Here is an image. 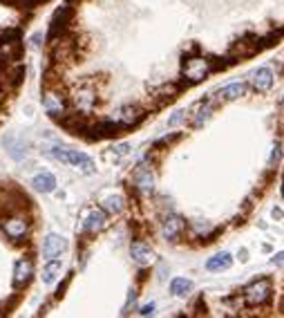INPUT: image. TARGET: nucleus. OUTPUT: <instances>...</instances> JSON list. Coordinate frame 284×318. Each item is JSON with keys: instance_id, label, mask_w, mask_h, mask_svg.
Returning <instances> with one entry per match:
<instances>
[{"instance_id": "17", "label": "nucleus", "mask_w": 284, "mask_h": 318, "mask_svg": "<svg viewBox=\"0 0 284 318\" xmlns=\"http://www.w3.org/2000/svg\"><path fill=\"white\" fill-rule=\"evenodd\" d=\"M195 119H193V126L195 128H199V126H204L208 119L213 117V110H215V103L213 101H199L195 108Z\"/></svg>"}, {"instance_id": "28", "label": "nucleus", "mask_w": 284, "mask_h": 318, "mask_svg": "<svg viewBox=\"0 0 284 318\" xmlns=\"http://www.w3.org/2000/svg\"><path fill=\"white\" fill-rule=\"evenodd\" d=\"M246 255H248V253H246V249H242V251H240V260H242V262H246V260H248Z\"/></svg>"}, {"instance_id": "2", "label": "nucleus", "mask_w": 284, "mask_h": 318, "mask_svg": "<svg viewBox=\"0 0 284 318\" xmlns=\"http://www.w3.org/2000/svg\"><path fill=\"white\" fill-rule=\"evenodd\" d=\"M271 294H273V285L268 278H258V280H253L251 285L244 289V302H246L248 307H262L271 300Z\"/></svg>"}, {"instance_id": "4", "label": "nucleus", "mask_w": 284, "mask_h": 318, "mask_svg": "<svg viewBox=\"0 0 284 318\" xmlns=\"http://www.w3.org/2000/svg\"><path fill=\"white\" fill-rule=\"evenodd\" d=\"M29 218L21 215V213H11L9 218L2 220V233L11 240V242H21L22 238H27L29 233Z\"/></svg>"}, {"instance_id": "19", "label": "nucleus", "mask_w": 284, "mask_h": 318, "mask_svg": "<svg viewBox=\"0 0 284 318\" xmlns=\"http://www.w3.org/2000/svg\"><path fill=\"white\" fill-rule=\"evenodd\" d=\"M32 186L38 193H54L56 191V177L52 173H38L32 180Z\"/></svg>"}, {"instance_id": "21", "label": "nucleus", "mask_w": 284, "mask_h": 318, "mask_svg": "<svg viewBox=\"0 0 284 318\" xmlns=\"http://www.w3.org/2000/svg\"><path fill=\"white\" fill-rule=\"evenodd\" d=\"M103 211L108 213V215H119V213H123V208H126V200H123L121 195H110L103 200Z\"/></svg>"}, {"instance_id": "23", "label": "nucleus", "mask_w": 284, "mask_h": 318, "mask_svg": "<svg viewBox=\"0 0 284 318\" xmlns=\"http://www.w3.org/2000/svg\"><path fill=\"white\" fill-rule=\"evenodd\" d=\"M22 79H25V68H22V65H18V68L11 72V85H14V88H18V85L22 83Z\"/></svg>"}, {"instance_id": "11", "label": "nucleus", "mask_w": 284, "mask_h": 318, "mask_svg": "<svg viewBox=\"0 0 284 318\" xmlns=\"http://www.w3.org/2000/svg\"><path fill=\"white\" fill-rule=\"evenodd\" d=\"M65 251H67V240L58 233H49L47 238H45V242H43V255L47 260L56 258V255L65 253Z\"/></svg>"}, {"instance_id": "1", "label": "nucleus", "mask_w": 284, "mask_h": 318, "mask_svg": "<svg viewBox=\"0 0 284 318\" xmlns=\"http://www.w3.org/2000/svg\"><path fill=\"white\" fill-rule=\"evenodd\" d=\"M47 153H49V157H54L56 161L72 166V168H76L79 173H83V175H92V173H96L94 159L89 157V155H85V153H79V150H72V148H65V146H52Z\"/></svg>"}, {"instance_id": "14", "label": "nucleus", "mask_w": 284, "mask_h": 318, "mask_svg": "<svg viewBox=\"0 0 284 318\" xmlns=\"http://www.w3.org/2000/svg\"><path fill=\"white\" fill-rule=\"evenodd\" d=\"M134 188H137L139 193H146V195H150V193L154 191V175L150 173L148 166L141 164L134 170Z\"/></svg>"}, {"instance_id": "13", "label": "nucleus", "mask_w": 284, "mask_h": 318, "mask_svg": "<svg viewBox=\"0 0 284 318\" xmlns=\"http://www.w3.org/2000/svg\"><path fill=\"white\" fill-rule=\"evenodd\" d=\"M58 121H61V126L72 135H85V130H87V126H89L85 114H79V112H76V114H67V112H65Z\"/></svg>"}, {"instance_id": "9", "label": "nucleus", "mask_w": 284, "mask_h": 318, "mask_svg": "<svg viewBox=\"0 0 284 318\" xmlns=\"http://www.w3.org/2000/svg\"><path fill=\"white\" fill-rule=\"evenodd\" d=\"M130 255H132V260H134L139 267H150V265H154V260H157L154 249L150 247V244H146V242H132Z\"/></svg>"}, {"instance_id": "18", "label": "nucleus", "mask_w": 284, "mask_h": 318, "mask_svg": "<svg viewBox=\"0 0 284 318\" xmlns=\"http://www.w3.org/2000/svg\"><path fill=\"white\" fill-rule=\"evenodd\" d=\"M244 94H246V85L244 83H231V85H226V88H221L219 90L217 101H219V103H228V101H237Z\"/></svg>"}, {"instance_id": "16", "label": "nucleus", "mask_w": 284, "mask_h": 318, "mask_svg": "<svg viewBox=\"0 0 284 318\" xmlns=\"http://www.w3.org/2000/svg\"><path fill=\"white\" fill-rule=\"evenodd\" d=\"M61 269H63V260L58 258H49L47 262H45V267H43V282L45 285H52V282H56V278L61 276Z\"/></svg>"}, {"instance_id": "26", "label": "nucleus", "mask_w": 284, "mask_h": 318, "mask_svg": "<svg viewBox=\"0 0 284 318\" xmlns=\"http://www.w3.org/2000/svg\"><path fill=\"white\" fill-rule=\"evenodd\" d=\"M184 119H186V112H175V117L168 121V126H177V123L184 121Z\"/></svg>"}, {"instance_id": "10", "label": "nucleus", "mask_w": 284, "mask_h": 318, "mask_svg": "<svg viewBox=\"0 0 284 318\" xmlns=\"http://www.w3.org/2000/svg\"><path fill=\"white\" fill-rule=\"evenodd\" d=\"M248 81H251L255 92H268L275 83V76H273V72H271V68H258V69H253V74Z\"/></svg>"}, {"instance_id": "3", "label": "nucleus", "mask_w": 284, "mask_h": 318, "mask_svg": "<svg viewBox=\"0 0 284 318\" xmlns=\"http://www.w3.org/2000/svg\"><path fill=\"white\" fill-rule=\"evenodd\" d=\"M43 108L47 112L52 119H61L67 112V99L63 96V92L58 90V88H45L43 92Z\"/></svg>"}, {"instance_id": "15", "label": "nucleus", "mask_w": 284, "mask_h": 318, "mask_svg": "<svg viewBox=\"0 0 284 318\" xmlns=\"http://www.w3.org/2000/svg\"><path fill=\"white\" fill-rule=\"evenodd\" d=\"M233 267V255L226 253V251H221V253L213 255V258H208V262H206V269L213 271V273H219V271H228Z\"/></svg>"}, {"instance_id": "7", "label": "nucleus", "mask_w": 284, "mask_h": 318, "mask_svg": "<svg viewBox=\"0 0 284 318\" xmlns=\"http://www.w3.org/2000/svg\"><path fill=\"white\" fill-rule=\"evenodd\" d=\"M143 117H146V114H143V110L139 106H123V108H119V110H116V114L112 119L119 123V128H121V130H126V128L137 126Z\"/></svg>"}, {"instance_id": "25", "label": "nucleus", "mask_w": 284, "mask_h": 318, "mask_svg": "<svg viewBox=\"0 0 284 318\" xmlns=\"http://www.w3.org/2000/svg\"><path fill=\"white\" fill-rule=\"evenodd\" d=\"M139 314H141V316H153V314H154V302H150V305H143V307L139 309Z\"/></svg>"}, {"instance_id": "8", "label": "nucleus", "mask_w": 284, "mask_h": 318, "mask_svg": "<svg viewBox=\"0 0 284 318\" xmlns=\"http://www.w3.org/2000/svg\"><path fill=\"white\" fill-rule=\"evenodd\" d=\"M34 276V260L32 258H21L14 267V287L16 289H22V287L29 285Z\"/></svg>"}, {"instance_id": "6", "label": "nucleus", "mask_w": 284, "mask_h": 318, "mask_svg": "<svg viewBox=\"0 0 284 318\" xmlns=\"http://www.w3.org/2000/svg\"><path fill=\"white\" fill-rule=\"evenodd\" d=\"M186 228V222L181 215H175V213H170V215H166L161 222V235L168 242H177L179 238H181V233H184Z\"/></svg>"}, {"instance_id": "30", "label": "nucleus", "mask_w": 284, "mask_h": 318, "mask_svg": "<svg viewBox=\"0 0 284 318\" xmlns=\"http://www.w3.org/2000/svg\"><path fill=\"white\" fill-rule=\"evenodd\" d=\"M273 262H278V265H282V253H278V255H275V258H273Z\"/></svg>"}, {"instance_id": "24", "label": "nucleus", "mask_w": 284, "mask_h": 318, "mask_svg": "<svg viewBox=\"0 0 284 318\" xmlns=\"http://www.w3.org/2000/svg\"><path fill=\"white\" fill-rule=\"evenodd\" d=\"M112 150H114V157H123V155H128L130 146H128V143H121V146H116V148H112Z\"/></svg>"}, {"instance_id": "29", "label": "nucleus", "mask_w": 284, "mask_h": 318, "mask_svg": "<svg viewBox=\"0 0 284 318\" xmlns=\"http://www.w3.org/2000/svg\"><path fill=\"white\" fill-rule=\"evenodd\" d=\"M2 85H5V74H2V68H0V90H2Z\"/></svg>"}, {"instance_id": "20", "label": "nucleus", "mask_w": 284, "mask_h": 318, "mask_svg": "<svg viewBox=\"0 0 284 318\" xmlns=\"http://www.w3.org/2000/svg\"><path fill=\"white\" fill-rule=\"evenodd\" d=\"M193 289H195V282L190 278H173V282H170V294H175L177 298L190 296Z\"/></svg>"}, {"instance_id": "12", "label": "nucleus", "mask_w": 284, "mask_h": 318, "mask_svg": "<svg viewBox=\"0 0 284 318\" xmlns=\"http://www.w3.org/2000/svg\"><path fill=\"white\" fill-rule=\"evenodd\" d=\"M106 227H108V213L103 211V208H94V211L83 220L85 233H101Z\"/></svg>"}, {"instance_id": "22", "label": "nucleus", "mask_w": 284, "mask_h": 318, "mask_svg": "<svg viewBox=\"0 0 284 318\" xmlns=\"http://www.w3.org/2000/svg\"><path fill=\"white\" fill-rule=\"evenodd\" d=\"M181 90V85L179 83H166V85H161L157 92H154V99H161V103H166V101H173L175 96H177V92Z\"/></svg>"}, {"instance_id": "27", "label": "nucleus", "mask_w": 284, "mask_h": 318, "mask_svg": "<svg viewBox=\"0 0 284 318\" xmlns=\"http://www.w3.org/2000/svg\"><path fill=\"white\" fill-rule=\"evenodd\" d=\"M69 280H72V276H67V278H65V282H63V285L58 287V292H56V298H63V296H65V289H67Z\"/></svg>"}, {"instance_id": "5", "label": "nucleus", "mask_w": 284, "mask_h": 318, "mask_svg": "<svg viewBox=\"0 0 284 318\" xmlns=\"http://www.w3.org/2000/svg\"><path fill=\"white\" fill-rule=\"evenodd\" d=\"M208 74H211V61L201 59V56H197V59H188V56H184V76L188 79V83L186 85L201 83Z\"/></svg>"}]
</instances>
